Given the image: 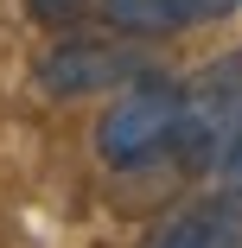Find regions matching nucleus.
<instances>
[{
  "instance_id": "obj_4",
  "label": "nucleus",
  "mask_w": 242,
  "mask_h": 248,
  "mask_svg": "<svg viewBox=\"0 0 242 248\" xmlns=\"http://www.w3.org/2000/svg\"><path fill=\"white\" fill-rule=\"evenodd\" d=\"M140 248H242V197H229V191L191 197L185 210L153 223V235Z\"/></svg>"
},
{
  "instance_id": "obj_2",
  "label": "nucleus",
  "mask_w": 242,
  "mask_h": 248,
  "mask_svg": "<svg viewBox=\"0 0 242 248\" xmlns=\"http://www.w3.org/2000/svg\"><path fill=\"white\" fill-rule=\"evenodd\" d=\"M236 121H242V45L210 58L185 83V115H178V140H172L178 166L185 172H217V153L236 134Z\"/></svg>"
},
{
  "instance_id": "obj_6",
  "label": "nucleus",
  "mask_w": 242,
  "mask_h": 248,
  "mask_svg": "<svg viewBox=\"0 0 242 248\" xmlns=\"http://www.w3.org/2000/svg\"><path fill=\"white\" fill-rule=\"evenodd\" d=\"M236 7H242V0H172L178 32H191V26H217V19H229Z\"/></svg>"
},
{
  "instance_id": "obj_1",
  "label": "nucleus",
  "mask_w": 242,
  "mask_h": 248,
  "mask_svg": "<svg viewBox=\"0 0 242 248\" xmlns=\"http://www.w3.org/2000/svg\"><path fill=\"white\" fill-rule=\"evenodd\" d=\"M178 115H185V83H172L166 70H140L134 83L115 89V102L96 121V159L109 172L153 166L160 153H172Z\"/></svg>"
},
{
  "instance_id": "obj_7",
  "label": "nucleus",
  "mask_w": 242,
  "mask_h": 248,
  "mask_svg": "<svg viewBox=\"0 0 242 248\" xmlns=\"http://www.w3.org/2000/svg\"><path fill=\"white\" fill-rule=\"evenodd\" d=\"M89 7H96V0H26V13H32L38 26H77Z\"/></svg>"
},
{
  "instance_id": "obj_3",
  "label": "nucleus",
  "mask_w": 242,
  "mask_h": 248,
  "mask_svg": "<svg viewBox=\"0 0 242 248\" xmlns=\"http://www.w3.org/2000/svg\"><path fill=\"white\" fill-rule=\"evenodd\" d=\"M140 70H153V64L128 38H58L38 58V89L58 95V102H77V95H102V89L134 83Z\"/></svg>"
},
{
  "instance_id": "obj_5",
  "label": "nucleus",
  "mask_w": 242,
  "mask_h": 248,
  "mask_svg": "<svg viewBox=\"0 0 242 248\" xmlns=\"http://www.w3.org/2000/svg\"><path fill=\"white\" fill-rule=\"evenodd\" d=\"M109 38H128V45H147V38H172L178 32V13L172 0H96Z\"/></svg>"
},
{
  "instance_id": "obj_8",
  "label": "nucleus",
  "mask_w": 242,
  "mask_h": 248,
  "mask_svg": "<svg viewBox=\"0 0 242 248\" xmlns=\"http://www.w3.org/2000/svg\"><path fill=\"white\" fill-rule=\"evenodd\" d=\"M217 178H223L229 197H242V121H236V134L223 140V153H217Z\"/></svg>"
}]
</instances>
